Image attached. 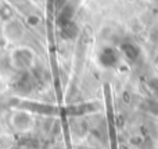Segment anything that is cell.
I'll use <instances>...</instances> for the list:
<instances>
[{"mask_svg": "<svg viewBox=\"0 0 158 149\" xmlns=\"http://www.w3.org/2000/svg\"><path fill=\"white\" fill-rule=\"evenodd\" d=\"M6 35L11 39H17L21 36V28H19V24L15 21H11L6 25Z\"/></svg>", "mask_w": 158, "mask_h": 149, "instance_id": "obj_1", "label": "cell"}]
</instances>
